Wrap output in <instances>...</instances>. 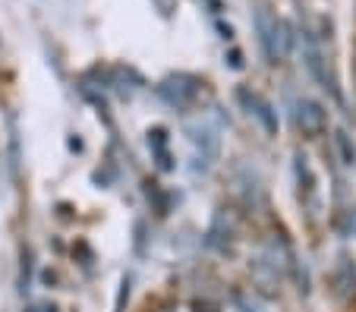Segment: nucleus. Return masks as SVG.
Masks as SVG:
<instances>
[{
    "label": "nucleus",
    "mask_w": 356,
    "mask_h": 312,
    "mask_svg": "<svg viewBox=\"0 0 356 312\" xmlns=\"http://www.w3.org/2000/svg\"><path fill=\"white\" fill-rule=\"evenodd\" d=\"M256 26H259V41H262V48H265V57H268L271 63H277L284 54V44H281L284 28H281V22H277V16H271L268 7H262L256 16Z\"/></svg>",
    "instance_id": "1"
},
{
    "label": "nucleus",
    "mask_w": 356,
    "mask_h": 312,
    "mask_svg": "<svg viewBox=\"0 0 356 312\" xmlns=\"http://www.w3.org/2000/svg\"><path fill=\"white\" fill-rule=\"evenodd\" d=\"M296 126L306 133V136H318L325 129V110L316 101H300L296 104Z\"/></svg>",
    "instance_id": "2"
},
{
    "label": "nucleus",
    "mask_w": 356,
    "mask_h": 312,
    "mask_svg": "<svg viewBox=\"0 0 356 312\" xmlns=\"http://www.w3.org/2000/svg\"><path fill=\"white\" fill-rule=\"evenodd\" d=\"M240 101L249 108V114H256L259 120L265 123V129H268V133H275V129H277V117L271 114V108H268V101H265V98H259L256 92H246V88H243Z\"/></svg>",
    "instance_id": "3"
}]
</instances>
